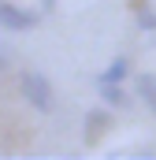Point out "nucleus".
<instances>
[{"label": "nucleus", "mask_w": 156, "mask_h": 160, "mask_svg": "<svg viewBox=\"0 0 156 160\" xmlns=\"http://www.w3.org/2000/svg\"><path fill=\"white\" fill-rule=\"evenodd\" d=\"M7 67H11V60H7V52H4V48H0V75H4V71H7Z\"/></svg>", "instance_id": "6e6552de"}, {"label": "nucleus", "mask_w": 156, "mask_h": 160, "mask_svg": "<svg viewBox=\"0 0 156 160\" xmlns=\"http://www.w3.org/2000/svg\"><path fill=\"white\" fill-rule=\"evenodd\" d=\"M126 71H130V60H126V56H115V60L100 71V78H97V82H123V78H126Z\"/></svg>", "instance_id": "423d86ee"}, {"label": "nucleus", "mask_w": 156, "mask_h": 160, "mask_svg": "<svg viewBox=\"0 0 156 160\" xmlns=\"http://www.w3.org/2000/svg\"><path fill=\"white\" fill-rule=\"evenodd\" d=\"M104 130H112V112H108V108H93V112L85 116V142L97 145V142L104 138Z\"/></svg>", "instance_id": "7ed1b4c3"}, {"label": "nucleus", "mask_w": 156, "mask_h": 160, "mask_svg": "<svg viewBox=\"0 0 156 160\" xmlns=\"http://www.w3.org/2000/svg\"><path fill=\"white\" fill-rule=\"evenodd\" d=\"M97 89H100V97H104L112 108H126V104H130V97H126V89H123L119 82H97Z\"/></svg>", "instance_id": "39448f33"}, {"label": "nucleus", "mask_w": 156, "mask_h": 160, "mask_svg": "<svg viewBox=\"0 0 156 160\" xmlns=\"http://www.w3.org/2000/svg\"><path fill=\"white\" fill-rule=\"evenodd\" d=\"M56 4H60V0H41V8H45V11H48V8H56Z\"/></svg>", "instance_id": "1a4fd4ad"}, {"label": "nucleus", "mask_w": 156, "mask_h": 160, "mask_svg": "<svg viewBox=\"0 0 156 160\" xmlns=\"http://www.w3.org/2000/svg\"><path fill=\"white\" fill-rule=\"evenodd\" d=\"M138 26L141 30H156V15L153 11H138Z\"/></svg>", "instance_id": "0eeeda50"}, {"label": "nucleus", "mask_w": 156, "mask_h": 160, "mask_svg": "<svg viewBox=\"0 0 156 160\" xmlns=\"http://www.w3.org/2000/svg\"><path fill=\"white\" fill-rule=\"evenodd\" d=\"M134 93H138V101H145V108L156 116V75H138L134 78Z\"/></svg>", "instance_id": "20e7f679"}, {"label": "nucleus", "mask_w": 156, "mask_h": 160, "mask_svg": "<svg viewBox=\"0 0 156 160\" xmlns=\"http://www.w3.org/2000/svg\"><path fill=\"white\" fill-rule=\"evenodd\" d=\"M19 93H22V101H30V108H37V112H52V82L45 78L41 71H22L19 75Z\"/></svg>", "instance_id": "f257e3e1"}, {"label": "nucleus", "mask_w": 156, "mask_h": 160, "mask_svg": "<svg viewBox=\"0 0 156 160\" xmlns=\"http://www.w3.org/2000/svg\"><path fill=\"white\" fill-rule=\"evenodd\" d=\"M37 22H41V15H37V11L0 0V26H4V30H11V34H22V30H34Z\"/></svg>", "instance_id": "f03ea898"}]
</instances>
